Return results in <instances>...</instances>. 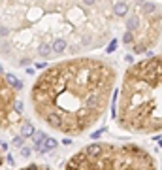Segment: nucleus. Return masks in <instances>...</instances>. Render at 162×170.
Segmentation results:
<instances>
[{
    "mask_svg": "<svg viewBox=\"0 0 162 170\" xmlns=\"http://www.w3.org/2000/svg\"><path fill=\"white\" fill-rule=\"evenodd\" d=\"M142 55L162 38L155 0H2V57L15 68L111 45Z\"/></svg>",
    "mask_w": 162,
    "mask_h": 170,
    "instance_id": "nucleus-1",
    "label": "nucleus"
},
{
    "mask_svg": "<svg viewBox=\"0 0 162 170\" xmlns=\"http://www.w3.org/2000/svg\"><path fill=\"white\" fill-rule=\"evenodd\" d=\"M117 78V66L102 57L59 59L34 80L28 93L30 112L57 134L85 136L106 115Z\"/></svg>",
    "mask_w": 162,
    "mask_h": 170,
    "instance_id": "nucleus-2",
    "label": "nucleus"
},
{
    "mask_svg": "<svg viewBox=\"0 0 162 170\" xmlns=\"http://www.w3.org/2000/svg\"><path fill=\"white\" fill-rule=\"evenodd\" d=\"M115 125L134 136L162 132V53L125 70L115 102Z\"/></svg>",
    "mask_w": 162,
    "mask_h": 170,
    "instance_id": "nucleus-3",
    "label": "nucleus"
},
{
    "mask_svg": "<svg viewBox=\"0 0 162 170\" xmlns=\"http://www.w3.org/2000/svg\"><path fill=\"white\" fill-rule=\"evenodd\" d=\"M62 170H158V164L140 144L92 142L74 151Z\"/></svg>",
    "mask_w": 162,
    "mask_h": 170,
    "instance_id": "nucleus-4",
    "label": "nucleus"
},
{
    "mask_svg": "<svg viewBox=\"0 0 162 170\" xmlns=\"http://www.w3.org/2000/svg\"><path fill=\"white\" fill-rule=\"evenodd\" d=\"M13 81L6 72H2V131L4 132H15L17 127L25 123L19 113H17V93L11 85Z\"/></svg>",
    "mask_w": 162,
    "mask_h": 170,
    "instance_id": "nucleus-5",
    "label": "nucleus"
},
{
    "mask_svg": "<svg viewBox=\"0 0 162 170\" xmlns=\"http://www.w3.org/2000/svg\"><path fill=\"white\" fill-rule=\"evenodd\" d=\"M19 170H51V166L42 164V163H30V164L23 166V168H19Z\"/></svg>",
    "mask_w": 162,
    "mask_h": 170,
    "instance_id": "nucleus-6",
    "label": "nucleus"
}]
</instances>
